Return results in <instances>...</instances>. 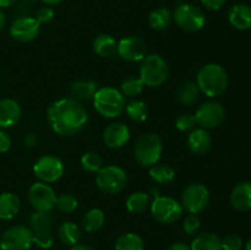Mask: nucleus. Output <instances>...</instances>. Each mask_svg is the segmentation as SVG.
<instances>
[{"label": "nucleus", "instance_id": "obj_1", "mask_svg": "<svg viewBox=\"0 0 251 250\" xmlns=\"http://www.w3.org/2000/svg\"><path fill=\"white\" fill-rule=\"evenodd\" d=\"M47 118L54 132L60 136H73L86 126L88 113L80 102L68 97L51 103Z\"/></svg>", "mask_w": 251, "mask_h": 250}, {"label": "nucleus", "instance_id": "obj_2", "mask_svg": "<svg viewBox=\"0 0 251 250\" xmlns=\"http://www.w3.org/2000/svg\"><path fill=\"white\" fill-rule=\"evenodd\" d=\"M196 85L199 86L200 92L207 97H220L228 87L227 71L220 64H206L196 75Z\"/></svg>", "mask_w": 251, "mask_h": 250}, {"label": "nucleus", "instance_id": "obj_3", "mask_svg": "<svg viewBox=\"0 0 251 250\" xmlns=\"http://www.w3.org/2000/svg\"><path fill=\"white\" fill-rule=\"evenodd\" d=\"M92 100L98 114L108 119L119 117L125 110V105H126V100L122 92L109 86L98 88Z\"/></svg>", "mask_w": 251, "mask_h": 250}, {"label": "nucleus", "instance_id": "obj_4", "mask_svg": "<svg viewBox=\"0 0 251 250\" xmlns=\"http://www.w3.org/2000/svg\"><path fill=\"white\" fill-rule=\"evenodd\" d=\"M169 66L159 54H149L140 64V76L145 86L150 88L159 87L168 78Z\"/></svg>", "mask_w": 251, "mask_h": 250}, {"label": "nucleus", "instance_id": "obj_5", "mask_svg": "<svg viewBox=\"0 0 251 250\" xmlns=\"http://www.w3.org/2000/svg\"><path fill=\"white\" fill-rule=\"evenodd\" d=\"M163 152L162 139L154 132H147L137 139L134 147V156L142 167H152L158 163Z\"/></svg>", "mask_w": 251, "mask_h": 250}, {"label": "nucleus", "instance_id": "obj_6", "mask_svg": "<svg viewBox=\"0 0 251 250\" xmlns=\"http://www.w3.org/2000/svg\"><path fill=\"white\" fill-rule=\"evenodd\" d=\"M150 210H151V215L154 221L162 223V225H172V223L179 221L183 216L184 211L181 203L178 200L171 198V196H163L158 195V194L151 201Z\"/></svg>", "mask_w": 251, "mask_h": 250}, {"label": "nucleus", "instance_id": "obj_7", "mask_svg": "<svg viewBox=\"0 0 251 250\" xmlns=\"http://www.w3.org/2000/svg\"><path fill=\"white\" fill-rule=\"evenodd\" d=\"M127 181L126 172L119 166H105L96 175V185L107 195L119 194Z\"/></svg>", "mask_w": 251, "mask_h": 250}, {"label": "nucleus", "instance_id": "obj_8", "mask_svg": "<svg viewBox=\"0 0 251 250\" xmlns=\"http://www.w3.org/2000/svg\"><path fill=\"white\" fill-rule=\"evenodd\" d=\"M173 20L176 26L185 32L200 31L206 24L202 10L190 2L179 4L173 12Z\"/></svg>", "mask_w": 251, "mask_h": 250}, {"label": "nucleus", "instance_id": "obj_9", "mask_svg": "<svg viewBox=\"0 0 251 250\" xmlns=\"http://www.w3.org/2000/svg\"><path fill=\"white\" fill-rule=\"evenodd\" d=\"M210 191L203 184L193 183L189 184L184 189L180 198V203L183 210H185L188 213L199 215L203 210H206L210 203Z\"/></svg>", "mask_w": 251, "mask_h": 250}, {"label": "nucleus", "instance_id": "obj_10", "mask_svg": "<svg viewBox=\"0 0 251 250\" xmlns=\"http://www.w3.org/2000/svg\"><path fill=\"white\" fill-rule=\"evenodd\" d=\"M32 237H33V232L27 225H12V227L7 228L0 237V249L29 250L33 245Z\"/></svg>", "mask_w": 251, "mask_h": 250}, {"label": "nucleus", "instance_id": "obj_11", "mask_svg": "<svg viewBox=\"0 0 251 250\" xmlns=\"http://www.w3.org/2000/svg\"><path fill=\"white\" fill-rule=\"evenodd\" d=\"M33 173L42 183H55L63 176L64 164L54 154H43L33 164Z\"/></svg>", "mask_w": 251, "mask_h": 250}, {"label": "nucleus", "instance_id": "obj_12", "mask_svg": "<svg viewBox=\"0 0 251 250\" xmlns=\"http://www.w3.org/2000/svg\"><path fill=\"white\" fill-rule=\"evenodd\" d=\"M28 201L36 211L50 212L55 207L56 194L49 184L37 181L28 189Z\"/></svg>", "mask_w": 251, "mask_h": 250}, {"label": "nucleus", "instance_id": "obj_13", "mask_svg": "<svg viewBox=\"0 0 251 250\" xmlns=\"http://www.w3.org/2000/svg\"><path fill=\"white\" fill-rule=\"evenodd\" d=\"M225 108L221 103L216 102V100H207L196 109L194 117H195L196 124L199 126L208 130L220 126L225 119Z\"/></svg>", "mask_w": 251, "mask_h": 250}, {"label": "nucleus", "instance_id": "obj_14", "mask_svg": "<svg viewBox=\"0 0 251 250\" xmlns=\"http://www.w3.org/2000/svg\"><path fill=\"white\" fill-rule=\"evenodd\" d=\"M9 32L14 41L20 43H28L39 36L41 24L37 21L36 17H19L11 24Z\"/></svg>", "mask_w": 251, "mask_h": 250}, {"label": "nucleus", "instance_id": "obj_15", "mask_svg": "<svg viewBox=\"0 0 251 250\" xmlns=\"http://www.w3.org/2000/svg\"><path fill=\"white\" fill-rule=\"evenodd\" d=\"M117 53L123 60L136 63L147 55V47L144 39L140 37L126 36L118 42Z\"/></svg>", "mask_w": 251, "mask_h": 250}, {"label": "nucleus", "instance_id": "obj_16", "mask_svg": "<svg viewBox=\"0 0 251 250\" xmlns=\"http://www.w3.org/2000/svg\"><path fill=\"white\" fill-rule=\"evenodd\" d=\"M130 140V129L123 123L109 124L103 131V142L109 149H120Z\"/></svg>", "mask_w": 251, "mask_h": 250}, {"label": "nucleus", "instance_id": "obj_17", "mask_svg": "<svg viewBox=\"0 0 251 250\" xmlns=\"http://www.w3.org/2000/svg\"><path fill=\"white\" fill-rule=\"evenodd\" d=\"M22 114L19 103L11 98H0V129H7L16 124Z\"/></svg>", "mask_w": 251, "mask_h": 250}, {"label": "nucleus", "instance_id": "obj_18", "mask_svg": "<svg viewBox=\"0 0 251 250\" xmlns=\"http://www.w3.org/2000/svg\"><path fill=\"white\" fill-rule=\"evenodd\" d=\"M230 205L239 212L251 210V183L243 181L234 186L229 196Z\"/></svg>", "mask_w": 251, "mask_h": 250}, {"label": "nucleus", "instance_id": "obj_19", "mask_svg": "<svg viewBox=\"0 0 251 250\" xmlns=\"http://www.w3.org/2000/svg\"><path fill=\"white\" fill-rule=\"evenodd\" d=\"M228 21L234 28L247 31L251 28V6L248 4L233 5L228 11Z\"/></svg>", "mask_w": 251, "mask_h": 250}, {"label": "nucleus", "instance_id": "obj_20", "mask_svg": "<svg viewBox=\"0 0 251 250\" xmlns=\"http://www.w3.org/2000/svg\"><path fill=\"white\" fill-rule=\"evenodd\" d=\"M212 145V137L206 129L195 127L189 132L188 146L190 151L195 154H205Z\"/></svg>", "mask_w": 251, "mask_h": 250}, {"label": "nucleus", "instance_id": "obj_21", "mask_svg": "<svg viewBox=\"0 0 251 250\" xmlns=\"http://www.w3.org/2000/svg\"><path fill=\"white\" fill-rule=\"evenodd\" d=\"M97 82L93 80H76L69 86V95L70 98L83 102V100H93V96L97 92Z\"/></svg>", "mask_w": 251, "mask_h": 250}, {"label": "nucleus", "instance_id": "obj_22", "mask_svg": "<svg viewBox=\"0 0 251 250\" xmlns=\"http://www.w3.org/2000/svg\"><path fill=\"white\" fill-rule=\"evenodd\" d=\"M21 208V200L19 196L11 191L0 194V218L10 221L16 217Z\"/></svg>", "mask_w": 251, "mask_h": 250}, {"label": "nucleus", "instance_id": "obj_23", "mask_svg": "<svg viewBox=\"0 0 251 250\" xmlns=\"http://www.w3.org/2000/svg\"><path fill=\"white\" fill-rule=\"evenodd\" d=\"M191 250H222L221 237L213 232H202L194 235Z\"/></svg>", "mask_w": 251, "mask_h": 250}, {"label": "nucleus", "instance_id": "obj_24", "mask_svg": "<svg viewBox=\"0 0 251 250\" xmlns=\"http://www.w3.org/2000/svg\"><path fill=\"white\" fill-rule=\"evenodd\" d=\"M93 51L97 54L100 58H109V56L114 55L117 53L118 42L113 36L108 33L98 34L95 39H93Z\"/></svg>", "mask_w": 251, "mask_h": 250}, {"label": "nucleus", "instance_id": "obj_25", "mask_svg": "<svg viewBox=\"0 0 251 250\" xmlns=\"http://www.w3.org/2000/svg\"><path fill=\"white\" fill-rule=\"evenodd\" d=\"M173 21V12L166 6H159L152 10L149 15V25L154 31H164Z\"/></svg>", "mask_w": 251, "mask_h": 250}, {"label": "nucleus", "instance_id": "obj_26", "mask_svg": "<svg viewBox=\"0 0 251 250\" xmlns=\"http://www.w3.org/2000/svg\"><path fill=\"white\" fill-rule=\"evenodd\" d=\"M81 229L76 223L68 221L59 225L58 228V238L64 245L68 247H74V245L78 244L81 239Z\"/></svg>", "mask_w": 251, "mask_h": 250}, {"label": "nucleus", "instance_id": "obj_27", "mask_svg": "<svg viewBox=\"0 0 251 250\" xmlns=\"http://www.w3.org/2000/svg\"><path fill=\"white\" fill-rule=\"evenodd\" d=\"M105 222V215L103 210L95 207L88 210L82 217V228L87 233H96L103 227Z\"/></svg>", "mask_w": 251, "mask_h": 250}, {"label": "nucleus", "instance_id": "obj_28", "mask_svg": "<svg viewBox=\"0 0 251 250\" xmlns=\"http://www.w3.org/2000/svg\"><path fill=\"white\" fill-rule=\"evenodd\" d=\"M150 178L157 184L161 185H167L172 183L176 178V171L172 168L169 164L164 163H156L152 167H150Z\"/></svg>", "mask_w": 251, "mask_h": 250}, {"label": "nucleus", "instance_id": "obj_29", "mask_svg": "<svg viewBox=\"0 0 251 250\" xmlns=\"http://www.w3.org/2000/svg\"><path fill=\"white\" fill-rule=\"evenodd\" d=\"M126 210L131 213H141L150 207L151 199L150 195L145 191H136L127 196L126 199Z\"/></svg>", "mask_w": 251, "mask_h": 250}, {"label": "nucleus", "instance_id": "obj_30", "mask_svg": "<svg viewBox=\"0 0 251 250\" xmlns=\"http://www.w3.org/2000/svg\"><path fill=\"white\" fill-rule=\"evenodd\" d=\"M199 96H200V90H199V86L194 81L183 82L179 86L178 92H176L178 100L184 105L194 104L199 100Z\"/></svg>", "mask_w": 251, "mask_h": 250}, {"label": "nucleus", "instance_id": "obj_31", "mask_svg": "<svg viewBox=\"0 0 251 250\" xmlns=\"http://www.w3.org/2000/svg\"><path fill=\"white\" fill-rule=\"evenodd\" d=\"M114 250H145L144 239L136 233H125L117 239Z\"/></svg>", "mask_w": 251, "mask_h": 250}, {"label": "nucleus", "instance_id": "obj_32", "mask_svg": "<svg viewBox=\"0 0 251 250\" xmlns=\"http://www.w3.org/2000/svg\"><path fill=\"white\" fill-rule=\"evenodd\" d=\"M32 232H41V230H50L53 227V217L50 212H44V211H36L31 213L28 220Z\"/></svg>", "mask_w": 251, "mask_h": 250}, {"label": "nucleus", "instance_id": "obj_33", "mask_svg": "<svg viewBox=\"0 0 251 250\" xmlns=\"http://www.w3.org/2000/svg\"><path fill=\"white\" fill-rule=\"evenodd\" d=\"M125 112L127 117L135 123H142L149 117V108L146 103L140 100H134L125 105Z\"/></svg>", "mask_w": 251, "mask_h": 250}, {"label": "nucleus", "instance_id": "obj_34", "mask_svg": "<svg viewBox=\"0 0 251 250\" xmlns=\"http://www.w3.org/2000/svg\"><path fill=\"white\" fill-rule=\"evenodd\" d=\"M144 87L145 85L141 78L136 77V76H129L123 81L119 91L125 98H135L141 95Z\"/></svg>", "mask_w": 251, "mask_h": 250}, {"label": "nucleus", "instance_id": "obj_35", "mask_svg": "<svg viewBox=\"0 0 251 250\" xmlns=\"http://www.w3.org/2000/svg\"><path fill=\"white\" fill-rule=\"evenodd\" d=\"M81 167L83 171L88 172V173L97 174L102 168V158L96 152H86L81 157Z\"/></svg>", "mask_w": 251, "mask_h": 250}, {"label": "nucleus", "instance_id": "obj_36", "mask_svg": "<svg viewBox=\"0 0 251 250\" xmlns=\"http://www.w3.org/2000/svg\"><path fill=\"white\" fill-rule=\"evenodd\" d=\"M78 201L73 194H61L56 196L55 207L63 213H73L77 208Z\"/></svg>", "mask_w": 251, "mask_h": 250}, {"label": "nucleus", "instance_id": "obj_37", "mask_svg": "<svg viewBox=\"0 0 251 250\" xmlns=\"http://www.w3.org/2000/svg\"><path fill=\"white\" fill-rule=\"evenodd\" d=\"M32 242L41 249H50L54 245V235L50 230H41V232H33Z\"/></svg>", "mask_w": 251, "mask_h": 250}, {"label": "nucleus", "instance_id": "obj_38", "mask_svg": "<svg viewBox=\"0 0 251 250\" xmlns=\"http://www.w3.org/2000/svg\"><path fill=\"white\" fill-rule=\"evenodd\" d=\"M183 229L188 235H196L200 233L201 229V220L199 215L189 213L183 222Z\"/></svg>", "mask_w": 251, "mask_h": 250}, {"label": "nucleus", "instance_id": "obj_39", "mask_svg": "<svg viewBox=\"0 0 251 250\" xmlns=\"http://www.w3.org/2000/svg\"><path fill=\"white\" fill-rule=\"evenodd\" d=\"M196 119L193 114L184 113L180 114L176 120V126L179 131L181 132H190L196 127Z\"/></svg>", "mask_w": 251, "mask_h": 250}, {"label": "nucleus", "instance_id": "obj_40", "mask_svg": "<svg viewBox=\"0 0 251 250\" xmlns=\"http://www.w3.org/2000/svg\"><path fill=\"white\" fill-rule=\"evenodd\" d=\"M221 247L222 250H242L243 239L238 234H227L221 238Z\"/></svg>", "mask_w": 251, "mask_h": 250}, {"label": "nucleus", "instance_id": "obj_41", "mask_svg": "<svg viewBox=\"0 0 251 250\" xmlns=\"http://www.w3.org/2000/svg\"><path fill=\"white\" fill-rule=\"evenodd\" d=\"M36 19L39 24H49L51 22V20L54 19V10L50 6L46 5V6L41 7V9L37 11Z\"/></svg>", "mask_w": 251, "mask_h": 250}, {"label": "nucleus", "instance_id": "obj_42", "mask_svg": "<svg viewBox=\"0 0 251 250\" xmlns=\"http://www.w3.org/2000/svg\"><path fill=\"white\" fill-rule=\"evenodd\" d=\"M11 147V137L4 129H0V153L7 152Z\"/></svg>", "mask_w": 251, "mask_h": 250}, {"label": "nucleus", "instance_id": "obj_43", "mask_svg": "<svg viewBox=\"0 0 251 250\" xmlns=\"http://www.w3.org/2000/svg\"><path fill=\"white\" fill-rule=\"evenodd\" d=\"M200 1L203 5V7H206L207 10L216 11V10L222 9L227 0H200Z\"/></svg>", "mask_w": 251, "mask_h": 250}, {"label": "nucleus", "instance_id": "obj_44", "mask_svg": "<svg viewBox=\"0 0 251 250\" xmlns=\"http://www.w3.org/2000/svg\"><path fill=\"white\" fill-rule=\"evenodd\" d=\"M167 250H191V249H190V245L185 244V243L183 242H176L169 245Z\"/></svg>", "mask_w": 251, "mask_h": 250}, {"label": "nucleus", "instance_id": "obj_45", "mask_svg": "<svg viewBox=\"0 0 251 250\" xmlns=\"http://www.w3.org/2000/svg\"><path fill=\"white\" fill-rule=\"evenodd\" d=\"M37 136L34 134H28L26 137H25V144L28 147H33L34 145H37Z\"/></svg>", "mask_w": 251, "mask_h": 250}, {"label": "nucleus", "instance_id": "obj_46", "mask_svg": "<svg viewBox=\"0 0 251 250\" xmlns=\"http://www.w3.org/2000/svg\"><path fill=\"white\" fill-rule=\"evenodd\" d=\"M70 250H96V249L87 244H76L74 245V247H71Z\"/></svg>", "mask_w": 251, "mask_h": 250}, {"label": "nucleus", "instance_id": "obj_47", "mask_svg": "<svg viewBox=\"0 0 251 250\" xmlns=\"http://www.w3.org/2000/svg\"><path fill=\"white\" fill-rule=\"evenodd\" d=\"M17 0H0V9H5V7H10L15 5Z\"/></svg>", "mask_w": 251, "mask_h": 250}, {"label": "nucleus", "instance_id": "obj_48", "mask_svg": "<svg viewBox=\"0 0 251 250\" xmlns=\"http://www.w3.org/2000/svg\"><path fill=\"white\" fill-rule=\"evenodd\" d=\"M42 2H44L48 6H54V5H59L64 1V0H41Z\"/></svg>", "mask_w": 251, "mask_h": 250}, {"label": "nucleus", "instance_id": "obj_49", "mask_svg": "<svg viewBox=\"0 0 251 250\" xmlns=\"http://www.w3.org/2000/svg\"><path fill=\"white\" fill-rule=\"evenodd\" d=\"M5 24H6V16H5V14L2 12V10L0 9V31L4 28Z\"/></svg>", "mask_w": 251, "mask_h": 250}, {"label": "nucleus", "instance_id": "obj_50", "mask_svg": "<svg viewBox=\"0 0 251 250\" xmlns=\"http://www.w3.org/2000/svg\"><path fill=\"white\" fill-rule=\"evenodd\" d=\"M245 250H251V238L248 240L247 244H245Z\"/></svg>", "mask_w": 251, "mask_h": 250}, {"label": "nucleus", "instance_id": "obj_51", "mask_svg": "<svg viewBox=\"0 0 251 250\" xmlns=\"http://www.w3.org/2000/svg\"><path fill=\"white\" fill-rule=\"evenodd\" d=\"M29 1H34V0H29Z\"/></svg>", "mask_w": 251, "mask_h": 250}]
</instances>
